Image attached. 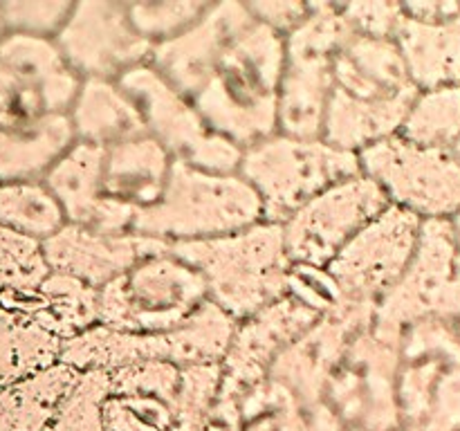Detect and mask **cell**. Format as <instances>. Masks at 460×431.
<instances>
[{"mask_svg":"<svg viewBox=\"0 0 460 431\" xmlns=\"http://www.w3.org/2000/svg\"><path fill=\"white\" fill-rule=\"evenodd\" d=\"M418 92L395 40L353 34L332 61L322 139L359 153L394 137Z\"/></svg>","mask_w":460,"mask_h":431,"instance_id":"1","label":"cell"},{"mask_svg":"<svg viewBox=\"0 0 460 431\" xmlns=\"http://www.w3.org/2000/svg\"><path fill=\"white\" fill-rule=\"evenodd\" d=\"M286 66L283 36L252 22L234 39L193 108L214 133L245 151L277 133V103Z\"/></svg>","mask_w":460,"mask_h":431,"instance_id":"2","label":"cell"},{"mask_svg":"<svg viewBox=\"0 0 460 431\" xmlns=\"http://www.w3.org/2000/svg\"><path fill=\"white\" fill-rule=\"evenodd\" d=\"M169 251L200 274L207 299L234 321L286 296L292 263L283 247L281 224L261 220L227 236L171 242Z\"/></svg>","mask_w":460,"mask_h":431,"instance_id":"3","label":"cell"},{"mask_svg":"<svg viewBox=\"0 0 460 431\" xmlns=\"http://www.w3.org/2000/svg\"><path fill=\"white\" fill-rule=\"evenodd\" d=\"M261 220L259 196L241 175L207 173L173 160L164 193L155 205L137 211L133 232L171 245L227 236Z\"/></svg>","mask_w":460,"mask_h":431,"instance_id":"4","label":"cell"},{"mask_svg":"<svg viewBox=\"0 0 460 431\" xmlns=\"http://www.w3.org/2000/svg\"><path fill=\"white\" fill-rule=\"evenodd\" d=\"M234 328L236 321L207 299L187 321L157 335H137L97 323L63 341L58 362L79 373H112L137 362H169L175 366L218 364L227 353Z\"/></svg>","mask_w":460,"mask_h":431,"instance_id":"5","label":"cell"},{"mask_svg":"<svg viewBox=\"0 0 460 431\" xmlns=\"http://www.w3.org/2000/svg\"><path fill=\"white\" fill-rule=\"evenodd\" d=\"M238 175L259 196L265 223L281 224L328 187L359 175V162L358 153L331 146L322 137L274 133L243 151Z\"/></svg>","mask_w":460,"mask_h":431,"instance_id":"6","label":"cell"},{"mask_svg":"<svg viewBox=\"0 0 460 431\" xmlns=\"http://www.w3.org/2000/svg\"><path fill=\"white\" fill-rule=\"evenodd\" d=\"M395 398L404 429L460 431L456 323L422 319L404 328L400 335Z\"/></svg>","mask_w":460,"mask_h":431,"instance_id":"7","label":"cell"},{"mask_svg":"<svg viewBox=\"0 0 460 431\" xmlns=\"http://www.w3.org/2000/svg\"><path fill=\"white\" fill-rule=\"evenodd\" d=\"M353 36L340 12V3H310V13L286 43V66L277 103V133L299 139H319L323 130L328 94L332 88V61Z\"/></svg>","mask_w":460,"mask_h":431,"instance_id":"8","label":"cell"},{"mask_svg":"<svg viewBox=\"0 0 460 431\" xmlns=\"http://www.w3.org/2000/svg\"><path fill=\"white\" fill-rule=\"evenodd\" d=\"M207 301L200 274L171 251L148 256L99 290V323L157 335L187 321Z\"/></svg>","mask_w":460,"mask_h":431,"instance_id":"9","label":"cell"},{"mask_svg":"<svg viewBox=\"0 0 460 431\" xmlns=\"http://www.w3.org/2000/svg\"><path fill=\"white\" fill-rule=\"evenodd\" d=\"M422 319L460 321V245L449 220H422L407 269L376 303L373 328L400 337Z\"/></svg>","mask_w":460,"mask_h":431,"instance_id":"10","label":"cell"},{"mask_svg":"<svg viewBox=\"0 0 460 431\" xmlns=\"http://www.w3.org/2000/svg\"><path fill=\"white\" fill-rule=\"evenodd\" d=\"M119 85L137 106L146 135H151L175 162H184L207 173H238L243 148L214 133L198 115L191 99L178 92L148 63L126 72Z\"/></svg>","mask_w":460,"mask_h":431,"instance_id":"11","label":"cell"},{"mask_svg":"<svg viewBox=\"0 0 460 431\" xmlns=\"http://www.w3.org/2000/svg\"><path fill=\"white\" fill-rule=\"evenodd\" d=\"M359 173L382 189L389 205L420 220H449L460 209V162L447 148L418 146L400 135L358 153Z\"/></svg>","mask_w":460,"mask_h":431,"instance_id":"12","label":"cell"},{"mask_svg":"<svg viewBox=\"0 0 460 431\" xmlns=\"http://www.w3.org/2000/svg\"><path fill=\"white\" fill-rule=\"evenodd\" d=\"M400 337L367 328L350 339L328 380L322 402L344 425L359 431L402 429L395 398Z\"/></svg>","mask_w":460,"mask_h":431,"instance_id":"13","label":"cell"},{"mask_svg":"<svg viewBox=\"0 0 460 431\" xmlns=\"http://www.w3.org/2000/svg\"><path fill=\"white\" fill-rule=\"evenodd\" d=\"M81 79L52 39L4 34L0 39V130L67 115Z\"/></svg>","mask_w":460,"mask_h":431,"instance_id":"14","label":"cell"},{"mask_svg":"<svg viewBox=\"0 0 460 431\" xmlns=\"http://www.w3.org/2000/svg\"><path fill=\"white\" fill-rule=\"evenodd\" d=\"M389 200L367 175H353L314 196L281 223L290 263L326 268L341 247L371 223Z\"/></svg>","mask_w":460,"mask_h":431,"instance_id":"15","label":"cell"},{"mask_svg":"<svg viewBox=\"0 0 460 431\" xmlns=\"http://www.w3.org/2000/svg\"><path fill=\"white\" fill-rule=\"evenodd\" d=\"M54 45L79 79L119 81L126 72L148 63L153 45L130 25L121 0L72 3Z\"/></svg>","mask_w":460,"mask_h":431,"instance_id":"16","label":"cell"},{"mask_svg":"<svg viewBox=\"0 0 460 431\" xmlns=\"http://www.w3.org/2000/svg\"><path fill=\"white\" fill-rule=\"evenodd\" d=\"M420 227L418 216L389 205L341 247L326 269L349 299L376 305L407 269Z\"/></svg>","mask_w":460,"mask_h":431,"instance_id":"17","label":"cell"},{"mask_svg":"<svg viewBox=\"0 0 460 431\" xmlns=\"http://www.w3.org/2000/svg\"><path fill=\"white\" fill-rule=\"evenodd\" d=\"M314 321H319L317 314L290 296L236 321L227 353L220 359L223 384L218 398L238 402L245 391L268 380L279 355Z\"/></svg>","mask_w":460,"mask_h":431,"instance_id":"18","label":"cell"},{"mask_svg":"<svg viewBox=\"0 0 460 431\" xmlns=\"http://www.w3.org/2000/svg\"><path fill=\"white\" fill-rule=\"evenodd\" d=\"M252 22L254 18L245 3H211L187 31L166 43L153 45L148 66L160 72L178 92L193 99L211 79L234 39L241 36Z\"/></svg>","mask_w":460,"mask_h":431,"instance_id":"19","label":"cell"},{"mask_svg":"<svg viewBox=\"0 0 460 431\" xmlns=\"http://www.w3.org/2000/svg\"><path fill=\"white\" fill-rule=\"evenodd\" d=\"M52 272L70 274L94 290L119 278L148 256L169 251V242L142 233H102L66 223L52 238L40 242Z\"/></svg>","mask_w":460,"mask_h":431,"instance_id":"20","label":"cell"},{"mask_svg":"<svg viewBox=\"0 0 460 431\" xmlns=\"http://www.w3.org/2000/svg\"><path fill=\"white\" fill-rule=\"evenodd\" d=\"M102 169L103 148L75 142L45 173L43 182L58 200L67 223L102 233L133 232L137 211L106 198Z\"/></svg>","mask_w":460,"mask_h":431,"instance_id":"21","label":"cell"},{"mask_svg":"<svg viewBox=\"0 0 460 431\" xmlns=\"http://www.w3.org/2000/svg\"><path fill=\"white\" fill-rule=\"evenodd\" d=\"M362 330L367 328L349 319L322 317L279 355L268 377L290 389L305 409L314 407L323 400L328 380L344 359L350 339Z\"/></svg>","mask_w":460,"mask_h":431,"instance_id":"22","label":"cell"},{"mask_svg":"<svg viewBox=\"0 0 460 431\" xmlns=\"http://www.w3.org/2000/svg\"><path fill=\"white\" fill-rule=\"evenodd\" d=\"M0 301L34 319L61 344L99 323V290L52 269L31 290L0 292Z\"/></svg>","mask_w":460,"mask_h":431,"instance_id":"23","label":"cell"},{"mask_svg":"<svg viewBox=\"0 0 460 431\" xmlns=\"http://www.w3.org/2000/svg\"><path fill=\"white\" fill-rule=\"evenodd\" d=\"M394 40L418 90L460 84V7L443 18L404 13Z\"/></svg>","mask_w":460,"mask_h":431,"instance_id":"24","label":"cell"},{"mask_svg":"<svg viewBox=\"0 0 460 431\" xmlns=\"http://www.w3.org/2000/svg\"><path fill=\"white\" fill-rule=\"evenodd\" d=\"M171 166L173 157L151 135L112 144L103 148V193L135 211L148 209L164 193Z\"/></svg>","mask_w":460,"mask_h":431,"instance_id":"25","label":"cell"},{"mask_svg":"<svg viewBox=\"0 0 460 431\" xmlns=\"http://www.w3.org/2000/svg\"><path fill=\"white\" fill-rule=\"evenodd\" d=\"M67 119L76 142L99 148L146 135L142 115L119 81L81 79Z\"/></svg>","mask_w":460,"mask_h":431,"instance_id":"26","label":"cell"},{"mask_svg":"<svg viewBox=\"0 0 460 431\" xmlns=\"http://www.w3.org/2000/svg\"><path fill=\"white\" fill-rule=\"evenodd\" d=\"M79 380V371L57 362L0 386V431H43Z\"/></svg>","mask_w":460,"mask_h":431,"instance_id":"27","label":"cell"},{"mask_svg":"<svg viewBox=\"0 0 460 431\" xmlns=\"http://www.w3.org/2000/svg\"><path fill=\"white\" fill-rule=\"evenodd\" d=\"M75 142L67 115L48 117L27 128L0 130V182L43 180Z\"/></svg>","mask_w":460,"mask_h":431,"instance_id":"28","label":"cell"},{"mask_svg":"<svg viewBox=\"0 0 460 431\" xmlns=\"http://www.w3.org/2000/svg\"><path fill=\"white\" fill-rule=\"evenodd\" d=\"M61 341L0 301V386L58 362Z\"/></svg>","mask_w":460,"mask_h":431,"instance_id":"29","label":"cell"},{"mask_svg":"<svg viewBox=\"0 0 460 431\" xmlns=\"http://www.w3.org/2000/svg\"><path fill=\"white\" fill-rule=\"evenodd\" d=\"M66 214L43 180L0 182V224L34 242H45L66 224Z\"/></svg>","mask_w":460,"mask_h":431,"instance_id":"30","label":"cell"},{"mask_svg":"<svg viewBox=\"0 0 460 431\" xmlns=\"http://www.w3.org/2000/svg\"><path fill=\"white\" fill-rule=\"evenodd\" d=\"M398 135L418 146L452 151L460 137V84L420 90Z\"/></svg>","mask_w":460,"mask_h":431,"instance_id":"31","label":"cell"},{"mask_svg":"<svg viewBox=\"0 0 460 431\" xmlns=\"http://www.w3.org/2000/svg\"><path fill=\"white\" fill-rule=\"evenodd\" d=\"M238 431H308V409L268 377L238 398Z\"/></svg>","mask_w":460,"mask_h":431,"instance_id":"32","label":"cell"},{"mask_svg":"<svg viewBox=\"0 0 460 431\" xmlns=\"http://www.w3.org/2000/svg\"><path fill=\"white\" fill-rule=\"evenodd\" d=\"M209 4V0H137L126 3V12L142 39L160 45L187 31Z\"/></svg>","mask_w":460,"mask_h":431,"instance_id":"33","label":"cell"},{"mask_svg":"<svg viewBox=\"0 0 460 431\" xmlns=\"http://www.w3.org/2000/svg\"><path fill=\"white\" fill-rule=\"evenodd\" d=\"M220 384H223L220 362L180 366V382L173 398L175 425L189 431L200 429L218 402Z\"/></svg>","mask_w":460,"mask_h":431,"instance_id":"34","label":"cell"},{"mask_svg":"<svg viewBox=\"0 0 460 431\" xmlns=\"http://www.w3.org/2000/svg\"><path fill=\"white\" fill-rule=\"evenodd\" d=\"M108 393V373H79L76 384L43 431H106L102 407Z\"/></svg>","mask_w":460,"mask_h":431,"instance_id":"35","label":"cell"},{"mask_svg":"<svg viewBox=\"0 0 460 431\" xmlns=\"http://www.w3.org/2000/svg\"><path fill=\"white\" fill-rule=\"evenodd\" d=\"M106 431H171L175 427L173 404L153 395H112L103 400Z\"/></svg>","mask_w":460,"mask_h":431,"instance_id":"36","label":"cell"},{"mask_svg":"<svg viewBox=\"0 0 460 431\" xmlns=\"http://www.w3.org/2000/svg\"><path fill=\"white\" fill-rule=\"evenodd\" d=\"M48 272L40 242L18 236L0 224V292L31 290Z\"/></svg>","mask_w":460,"mask_h":431,"instance_id":"37","label":"cell"},{"mask_svg":"<svg viewBox=\"0 0 460 431\" xmlns=\"http://www.w3.org/2000/svg\"><path fill=\"white\" fill-rule=\"evenodd\" d=\"M70 9V0H4L0 3V21L7 34L54 40Z\"/></svg>","mask_w":460,"mask_h":431,"instance_id":"38","label":"cell"},{"mask_svg":"<svg viewBox=\"0 0 460 431\" xmlns=\"http://www.w3.org/2000/svg\"><path fill=\"white\" fill-rule=\"evenodd\" d=\"M180 366L169 362H137L108 373L112 395H153L173 404Z\"/></svg>","mask_w":460,"mask_h":431,"instance_id":"39","label":"cell"},{"mask_svg":"<svg viewBox=\"0 0 460 431\" xmlns=\"http://www.w3.org/2000/svg\"><path fill=\"white\" fill-rule=\"evenodd\" d=\"M340 12L353 34L368 39L394 40L402 21V3H382V0H362V3H340Z\"/></svg>","mask_w":460,"mask_h":431,"instance_id":"40","label":"cell"},{"mask_svg":"<svg viewBox=\"0 0 460 431\" xmlns=\"http://www.w3.org/2000/svg\"><path fill=\"white\" fill-rule=\"evenodd\" d=\"M245 4L256 22L277 31L283 39L292 34L310 13V3H301V0H256V3Z\"/></svg>","mask_w":460,"mask_h":431,"instance_id":"41","label":"cell"},{"mask_svg":"<svg viewBox=\"0 0 460 431\" xmlns=\"http://www.w3.org/2000/svg\"><path fill=\"white\" fill-rule=\"evenodd\" d=\"M198 431H238V402L220 400Z\"/></svg>","mask_w":460,"mask_h":431,"instance_id":"42","label":"cell"},{"mask_svg":"<svg viewBox=\"0 0 460 431\" xmlns=\"http://www.w3.org/2000/svg\"><path fill=\"white\" fill-rule=\"evenodd\" d=\"M308 431H359L344 425L323 402L308 409Z\"/></svg>","mask_w":460,"mask_h":431,"instance_id":"43","label":"cell"},{"mask_svg":"<svg viewBox=\"0 0 460 431\" xmlns=\"http://www.w3.org/2000/svg\"><path fill=\"white\" fill-rule=\"evenodd\" d=\"M449 224H452L454 236H456V241H458V245H460V209L452 216V218H449Z\"/></svg>","mask_w":460,"mask_h":431,"instance_id":"44","label":"cell"},{"mask_svg":"<svg viewBox=\"0 0 460 431\" xmlns=\"http://www.w3.org/2000/svg\"><path fill=\"white\" fill-rule=\"evenodd\" d=\"M452 153H454V157H456V160L460 162V137L456 139V144L452 146Z\"/></svg>","mask_w":460,"mask_h":431,"instance_id":"45","label":"cell"},{"mask_svg":"<svg viewBox=\"0 0 460 431\" xmlns=\"http://www.w3.org/2000/svg\"><path fill=\"white\" fill-rule=\"evenodd\" d=\"M4 34H7V31H4V27H3V21H0V39H3Z\"/></svg>","mask_w":460,"mask_h":431,"instance_id":"46","label":"cell"},{"mask_svg":"<svg viewBox=\"0 0 460 431\" xmlns=\"http://www.w3.org/2000/svg\"><path fill=\"white\" fill-rule=\"evenodd\" d=\"M171 431H189V429H184V427H180V425H175V427H173V429H171Z\"/></svg>","mask_w":460,"mask_h":431,"instance_id":"47","label":"cell"},{"mask_svg":"<svg viewBox=\"0 0 460 431\" xmlns=\"http://www.w3.org/2000/svg\"><path fill=\"white\" fill-rule=\"evenodd\" d=\"M398 431H416V429H404V427H402V429H398Z\"/></svg>","mask_w":460,"mask_h":431,"instance_id":"48","label":"cell"},{"mask_svg":"<svg viewBox=\"0 0 460 431\" xmlns=\"http://www.w3.org/2000/svg\"><path fill=\"white\" fill-rule=\"evenodd\" d=\"M456 326H458V332H460V321H458V323H456Z\"/></svg>","mask_w":460,"mask_h":431,"instance_id":"49","label":"cell"}]
</instances>
